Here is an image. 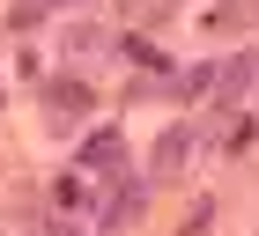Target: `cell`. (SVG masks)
Returning <instances> with one entry per match:
<instances>
[{
  "label": "cell",
  "instance_id": "cell-3",
  "mask_svg": "<svg viewBox=\"0 0 259 236\" xmlns=\"http://www.w3.org/2000/svg\"><path fill=\"white\" fill-rule=\"evenodd\" d=\"M252 67H259V59H252V52H244V59H230V67H222V74H215V81H207V89H215V96H222V103H230V96H244V89H252Z\"/></svg>",
  "mask_w": 259,
  "mask_h": 236
},
{
  "label": "cell",
  "instance_id": "cell-1",
  "mask_svg": "<svg viewBox=\"0 0 259 236\" xmlns=\"http://www.w3.org/2000/svg\"><path fill=\"white\" fill-rule=\"evenodd\" d=\"M185 155H193V133H185V126H170V133L156 140V162H148V170H156V177H178Z\"/></svg>",
  "mask_w": 259,
  "mask_h": 236
},
{
  "label": "cell",
  "instance_id": "cell-2",
  "mask_svg": "<svg viewBox=\"0 0 259 236\" xmlns=\"http://www.w3.org/2000/svg\"><path fill=\"white\" fill-rule=\"evenodd\" d=\"M81 162H89V170H111V177H119V170H126V140H119V133H97L89 148H81Z\"/></svg>",
  "mask_w": 259,
  "mask_h": 236
},
{
  "label": "cell",
  "instance_id": "cell-4",
  "mask_svg": "<svg viewBox=\"0 0 259 236\" xmlns=\"http://www.w3.org/2000/svg\"><path fill=\"white\" fill-rule=\"evenodd\" d=\"M252 15H259V0H215L207 8V30H244Z\"/></svg>",
  "mask_w": 259,
  "mask_h": 236
},
{
  "label": "cell",
  "instance_id": "cell-5",
  "mask_svg": "<svg viewBox=\"0 0 259 236\" xmlns=\"http://www.w3.org/2000/svg\"><path fill=\"white\" fill-rule=\"evenodd\" d=\"M45 111H60V118L89 111V89H81V81H52V89H45Z\"/></svg>",
  "mask_w": 259,
  "mask_h": 236
}]
</instances>
